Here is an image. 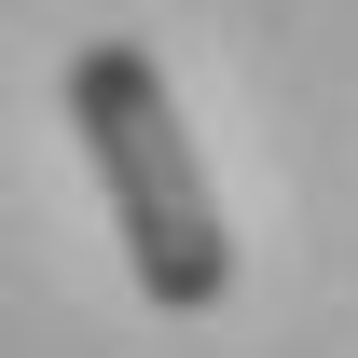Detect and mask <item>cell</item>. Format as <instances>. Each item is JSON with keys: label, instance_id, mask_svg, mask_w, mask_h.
Listing matches in <instances>:
<instances>
[{"label": "cell", "instance_id": "6da1fadb", "mask_svg": "<svg viewBox=\"0 0 358 358\" xmlns=\"http://www.w3.org/2000/svg\"><path fill=\"white\" fill-rule=\"evenodd\" d=\"M69 124H83V166H96V193H110V221H124L138 289L166 317H207L234 289V221H221V179H207L193 124H179L166 69L138 42H83L69 55Z\"/></svg>", "mask_w": 358, "mask_h": 358}]
</instances>
